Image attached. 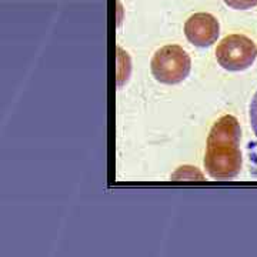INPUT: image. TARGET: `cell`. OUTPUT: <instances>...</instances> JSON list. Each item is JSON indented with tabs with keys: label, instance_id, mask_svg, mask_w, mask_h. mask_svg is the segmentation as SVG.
Listing matches in <instances>:
<instances>
[{
	"label": "cell",
	"instance_id": "cell-1",
	"mask_svg": "<svg viewBox=\"0 0 257 257\" xmlns=\"http://www.w3.org/2000/svg\"><path fill=\"white\" fill-rule=\"evenodd\" d=\"M240 138L241 128L234 116L226 114L213 124L204 155V169L211 179L229 180L239 175L243 166Z\"/></svg>",
	"mask_w": 257,
	"mask_h": 257
},
{
	"label": "cell",
	"instance_id": "cell-6",
	"mask_svg": "<svg viewBox=\"0 0 257 257\" xmlns=\"http://www.w3.org/2000/svg\"><path fill=\"white\" fill-rule=\"evenodd\" d=\"M250 123H251V128L254 132L257 138V92L254 93L253 99H251V103H250Z\"/></svg>",
	"mask_w": 257,
	"mask_h": 257
},
{
	"label": "cell",
	"instance_id": "cell-3",
	"mask_svg": "<svg viewBox=\"0 0 257 257\" xmlns=\"http://www.w3.org/2000/svg\"><path fill=\"white\" fill-rule=\"evenodd\" d=\"M257 57L256 43L244 35L226 36L216 49V59L223 69L241 72L254 63Z\"/></svg>",
	"mask_w": 257,
	"mask_h": 257
},
{
	"label": "cell",
	"instance_id": "cell-2",
	"mask_svg": "<svg viewBox=\"0 0 257 257\" xmlns=\"http://www.w3.org/2000/svg\"><path fill=\"white\" fill-rule=\"evenodd\" d=\"M152 73L157 82L165 84L182 83L192 70V59L183 47L167 45L159 49L150 63Z\"/></svg>",
	"mask_w": 257,
	"mask_h": 257
},
{
	"label": "cell",
	"instance_id": "cell-4",
	"mask_svg": "<svg viewBox=\"0 0 257 257\" xmlns=\"http://www.w3.org/2000/svg\"><path fill=\"white\" fill-rule=\"evenodd\" d=\"M184 35L194 46L209 47L219 39L220 23L210 13H194L186 20Z\"/></svg>",
	"mask_w": 257,
	"mask_h": 257
},
{
	"label": "cell",
	"instance_id": "cell-5",
	"mask_svg": "<svg viewBox=\"0 0 257 257\" xmlns=\"http://www.w3.org/2000/svg\"><path fill=\"white\" fill-rule=\"evenodd\" d=\"M223 2L234 10H247L257 6V0H223Z\"/></svg>",
	"mask_w": 257,
	"mask_h": 257
}]
</instances>
